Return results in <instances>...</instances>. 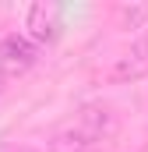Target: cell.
<instances>
[{"instance_id":"obj_3","label":"cell","mask_w":148,"mask_h":152,"mask_svg":"<svg viewBox=\"0 0 148 152\" xmlns=\"http://www.w3.org/2000/svg\"><path fill=\"white\" fill-rule=\"evenodd\" d=\"M148 75V42H134L127 53H120L113 60V67L106 71L110 81H138Z\"/></svg>"},{"instance_id":"obj_5","label":"cell","mask_w":148,"mask_h":152,"mask_svg":"<svg viewBox=\"0 0 148 152\" xmlns=\"http://www.w3.org/2000/svg\"><path fill=\"white\" fill-rule=\"evenodd\" d=\"M0 88H4V85H0Z\"/></svg>"},{"instance_id":"obj_1","label":"cell","mask_w":148,"mask_h":152,"mask_svg":"<svg viewBox=\"0 0 148 152\" xmlns=\"http://www.w3.org/2000/svg\"><path fill=\"white\" fill-rule=\"evenodd\" d=\"M39 57V46L28 36H7L0 39V81L4 78H18L25 75Z\"/></svg>"},{"instance_id":"obj_2","label":"cell","mask_w":148,"mask_h":152,"mask_svg":"<svg viewBox=\"0 0 148 152\" xmlns=\"http://www.w3.org/2000/svg\"><path fill=\"white\" fill-rule=\"evenodd\" d=\"M25 28H28V39H32L36 46L53 42V39L60 36V7H57V4H36V7L28 11Z\"/></svg>"},{"instance_id":"obj_4","label":"cell","mask_w":148,"mask_h":152,"mask_svg":"<svg viewBox=\"0 0 148 152\" xmlns=\"http://www.w3.org/2000/svg\"><path fill=\"white\" fill-rule=\"evenodd\" d=\"M145 18H148V4H127V7H120V21L127 28H141Z\"/></svg>"}]
</instances>
